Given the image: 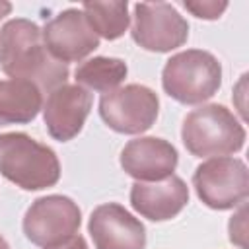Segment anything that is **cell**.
Returning <instances> with one entry per match:
<instances>
[{
	"mask_svg": "<svg viewBox=\"0 0 249 249\" xmlns=\"http://www.w3.org/2000/svg\"><path fill=\"white\" fill-rule=\"evenodd\" d=\"M0 68L18 80L35 84L41 91H53L68 80V64L56 60L37 23L14 18L0 29Z\"/></svg>",
	"mask_w": 249,
	"mask_h": 249,
	"instance_id": "obj_1",
	"label": "cell"
},
{
	"mask_svg": "<svg viewBox=\"0 0 249 249\" xmlns=\"http://www.w3.org/2000/svg\"><path fill=\"white\" fill-rule=\"evenodd\" d=\"M185 10H189L195 18L200 19H218L226 8L228 2H214V0H200V2H183Z\"/></svg>",
	"mask_w": 249,
	"mask_h": 249,
	"instance_id": "obj_17",
	"label": "cell"
},
{
	"mask_svg": "<svg viewBox=\"0 0 249 249\" xmlns=\"http://www.w3.org/2000/svg\"><path fill=\"white\" fill-rule=\"evenodd\" d=\"M53 249H88V243H86V239L82 235H74L70 241H66V243L58 245V247H53Z\"/></svg>",
	"mask_w": 249,
	"mask_h": 249,
	"instance_id": "obj_18",
	"label": "cell"
},
{
	"mask_svg": "<svg viewBox=\"0 0 249 249\" xmlns=\"http://www.w3.org/2000/svg\"><path fill=\"white\" fill-rule=\"evenodd\" d=\"M126 62L115 56H93L78 64L74 80L88 91H113L126 78Z\"/></svg>",
	"mask_w": 249,
	"mask_h": 249,
	"instance_id": "obj_15",
	"label": "cell"
},
{
	"mask_svg": "<svg viewBox=\"0 0 249 249\" xmlns=\"http://www.w3.org/2000/svg\"><path fill=\"white\" fill-rule=\"evenodd\" d=\"M130 35L136 45L152 53H169L189 39V23L167 2H140L134 6Z\"/></svg>",
	"mask_w": 249,
	"mask_h": 249,
	"instance_id": "obj_8",
	"label": "cell"
},
{
	"mask_svg": "<svg viewBox=\"0 0 249 249\" xmlns=\"http://www.w3.org/2000/svg\"><path fill=\"white\" fill-rule=\"evenodd\" d=\"M93 95L78 84H62L49 91L43 103V121L47 132L58 140L68 142L80 134L91 111Z\"/></svg>",
	"mask_w": 249,
	"mask_h": 249,
	"instance_id": "obj_10",
	"label": "cell"
},
{
	"mask_svg": "<svg viewBox=\"0 0 249 249\" xmlns=\"http://www.w3.org/2000/svg\"><path fill=\"white\" fill-rule=\"evenodd\" d=\"M189 202V187L179 175H169L161 181H136L130 189L132 208L152 220L165 222L175 218Z\"/></svg>",
	"mask_w": 249,
	"mask_h": 249,
	"instance_id": "obj_13",
	"label": "cell"
},
{
	"mask_svg": "<svg viewBox=\"0 0 249 249\" xmlns=\"http://www.w3.org/2000/svg\"><path fill=\"white\" fill-rule=\"evenodd\" d=\"M193 187L208 208L230 210L245 202L249 195V171L239 158H210L195 169Z\"/></svg>",
	"mask_w": 249,
	"mask_h": 249,
	"instance_id": "obj_5",
	"label": "cell"
},
{
	"mask_svg": "<svg viewBox=\"0 0 249 249\" xmlns=\"http://www.w3.org/2000/svg\"><path fill=\"white\" fill-rule=\"evenodd\" d=\"M160 99L154 89L142 84H126L107 91L99 99V117L121 134L146 132L158 119Z\"/></svg>",
	"mask_w": 249,
	"mask_h": 249,
	"instance_id": "obj_7",
	"label": "cell"
},
{
	"mask_svg": "<svg viewBox=\"0 0 249 249\" xmlns=\"http://www.w3.org/2000/svg\"><path fill=\"white\" fill-rule=\"evenodd\" d=\"M43 109V91L27 80H0V126L31 123Z\"/></svg>",
	"mask_w": 249,
	"mask_h": 249,
	"instance_id": "obj_14",
	"label": "cell"
},
{
	"mask_svg": "<svg viewBox=\"0 0 249 249\" xmlns=\"http://www.w3.org/2000/svg\"><path fill=\"white\" fill-rule=\"evenodd\" d=\"M82 212L78 204L64 195H47L31 202L23 216L25 237L43 249L58 247L78 235Z\"/></svg>",
	"mask_w": 249,
	"mask_h": 249,
	"instance_id": "obj_6",
	"label": "cell"
},
{
	"mask_svg": "<svg viewBox=\"0 0 249 249\" xmlns=\"http://www.w3.org/2000/svg\"><path fill=\"white\" fill-rule=\"evenodd\" d=\"M181 140L196 158H222L243 148L245 128L228 107L210 103L183 119Z\"/></svg>",
	"mask_w": 249,
	"mask_h": 249,
	"instance_id": "obj_3",
	"label": "cell"
},
{
	"mask_svg": "<svg viewBox=\"0 0 249 249\" xmlns=\"http://www.w3.org/2000/svg\"><path fill=\"white\" fill-rule=\"evenodd\" d=\"M161 86L169 97L183 105L204 103L222 86V64L208 51H181L165 62Z\"/></svg>",
	"mask_w": 249,
	"mask_h": 249,
	"instance_id": "obj_4",
	"label": "cell"
},
{
	"mask_svg": "<svg viewBox=\"0 0 249 249\" xmlns=\"http://www.w3.org/2000/svg\"><path fill=\"white\" fill-rule=\"evenodd\" d=\"M0 175L23 191L54 187L60 179V161L53 148L25 132L0 134Z\"/></svg>",
	"mask_w": 249,
	"mask_h": 249,
	"instance_id": "obj_2",
	"label": "cell"
},
{
	"mask_svg": "<svg viewBox=\"0 0 249 249\" xmlns=\"http://www.w3.org/2000/svg\"><path fill=\"white\" fill-rule=\"evenodd\" d=\"M41 33L49 53L64 64L80 62L99 47V37L86 19V14L78 8L56 14L45 23Z\"/></svg>",
	"mask_w": 249,
	"mask_h": 249,
	"instance_id": "obj_9",
	"label": "cell"
},
{
	"mask_svg": "<svg viewBox=\"0 0 249 249\" xmlns=\"http://www.w3.org/2000/svg\"><path fill=\"white\" fill-rule=\"evenodd\" d=\"M0 249H10V245H8V241H6V239H4L2 235H0Z\"/></svg>",
	"mask_w": 249,
	"mask_h": 249,
	"instance_id": "obj_20",
	"label": "cell"
},
{
	"mask_svg": "<svg viewBox=\"0 0 249 249\" xmlns=\"http://www.w3.org/2000/svg\"><path fill=\"white\" fill-rule=\"evenodd\" d=\"M179 161L175 146L163 138L140 136L121 150V167L136 181L152 183L173 175Z\"/></svg>",
	"mask_w": 249,
	"mask_h": 249,
	"instance_id": "obj_12",
	"label": "cell"
},
{
	"mask_svg": "<svg viewBox=\"0 0 249 249\" xmlns=\"http://www.w3.org/2000/svg\"><path fill=\"white\" fill-rule=\"evenodd\" d=\"M95 249H144L146 228L123 204H99L88 222Z\"/></svg>",
	"mask_w": 249,
	"mask_h": 249,
	"instance_id": "obj_11",
	"label": "cell"
},
{
	"mask_svg": "<svg viewBox=\"0 0 249 249\" xmlns=\"http://www.w3.org/2000/svg\"><path fill=\"white\" fill-rule=\"evenodd\" d=\"M10 12H12V4H10V2L0 0V21H2L6 16H10Z\"/></svg>",
	"mask_w": 249,
	"mask_h": 249,
	"instance_id": "obj_19",
	"label": "cell"
},
{
	"mask_svg": "<svg viewBox=\"0 0 249 249\" xmlns=\"http://www.w3.org/2000/svg\"><path fill=\"white\" fill-rule=\"evenodd\" d=\"M82 12L97 37L115 41L128 29V2H84Z\"/></svg>",
	"mask_w": 249,
	"mask_h": 249,
	"instance_id": "obj_16",
	"label": "cell"
}]
</instances>
